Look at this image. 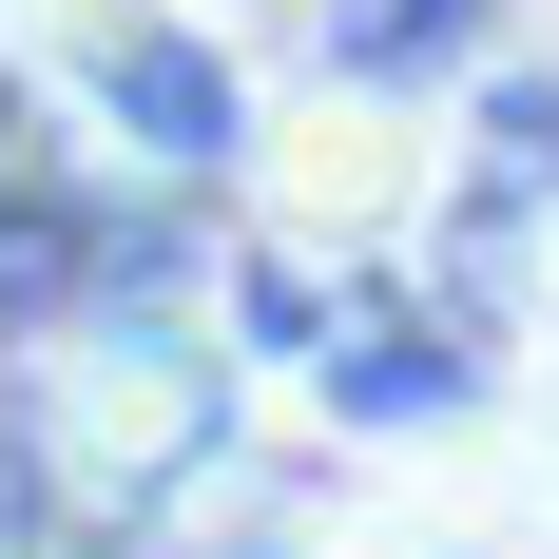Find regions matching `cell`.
I'll use <instances>...</instances> for the list:
<instances>
[{"instance_id":"2","label":"cell","mask_w":559,"mask_h":559,"mask_svg":"<svg viewBox=\"0 0 559 559\" xmlns=\"http://www.w3.org/2000/svg\"><path fill=\"white\" fill-rule=\"evenodd\" d=\"M20 39L155 155H213L231 135V58H213V0H20Z\"/></svg>"},{"instance_id":"3","label":"cell","mask_w":559,"mask_h":559,"mask_svg":"<svg viewBox=\"0 0 559 559\" xmlns=\"http://www.w3.org/2000/svg\"><path fill=\"white\" fill-rule=\"evenodd\" d=\"M540 329H559V231H540Z\"/></svg>"},{"instance_id":"1","label":"cell","mask_w":559,"mask_h":559,"mask_svg":"<svg viewBox=\"0 0 559 559\" xmlns=\"http://www.w3.org/2000/svg\"><path fill=\"white\" fill-rule=\"evenodd\" d=\"M231 155H251V213H271L289 251H405L425 193H444V116L386 97V78H309V97H271Z\"/></svg>"},{"instance_id":"4","label":"cell","mask_w":559,"mask_h":559,"mask_svg":"<svg viewBox=\"0 0 559 559\" xmlns=\"http://www.w3.org/2000/svg\"><path fill=\"white\" fill-rule=\"evenodd\" d=\"M521 20H540V39H559V0H521Z\"/></svg>"}]
</instances>
